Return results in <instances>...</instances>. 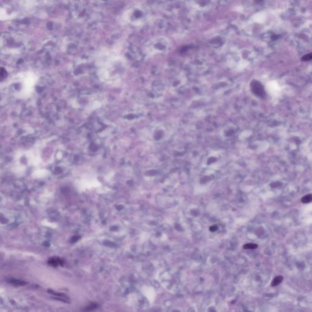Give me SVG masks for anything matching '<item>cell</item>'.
Returning <instances> with one entry per match:
<instances>
[{"instance_id":"1","label":"cell","mask_w":312,"mask_h":312,"mask_svg":"<svg viewBox=\"0 0 312 312\" xmlns=\"http://www.w3.org/2000/svg\"><path fill=\"white\" fill-rule=\"evenodd\" d=\"M251 87L252 90L256 95H258V96H260V95L263 96L264 91H263L262 86L260 84L259 82H258L257 81H252L251 84Z\"/></svg>"},{"instance_id":"2","label":"cell","mask_w":312,"mask_h":312,"mask_svg":"<svg viewBox=\"0 0 312 312\" xmlns=\"http://www.w3.org/2000/svg\"><path fill=\"white\" fill-rule=\"evenodd\" d=\"M8 74L6 70L3 67H0V82H3L7 78Z\"/></svg>"},{"instance_id":"3","label":"cell","mask_w":312,"mask_h":312,"mask_svg":"<svg viewBox=\"0 0 312 312\" xmlns=\"http://www.w3.org/2000/svg\"><path fill=\"white\" fill-rule=\"evenodd\" d=\"M283 279V277L282 276H277L274 279V280L273 281H272L271 282V286H276L277 285H279L280 283H281L282 282Z\"/></svg>"},{"instance_id":"4","label":"cell","mask_w":312,"mask_h":312,"mask_svg":"<svg viewBox=\"0 0 312 312\" xmlns=\"http://www.w3.org/2000/svg\"><path fill=\"white\" fill-rule=\"evenodd\" d=\"M258 248V245L255 243H247L243 246L244 249H255Z\"/></svg>"},{"instance_id":"5","label":"cell","mask_w":312,"mask_h":312,"mask_svg":"<svg viewBox=\"0 0 312 312\" xmlns=\"http://www.w3.org/2000/svg\"><path fill=\"white\" fill-rule=\"evenodd\" d=\"M311 199H312L311 195L310 194V195H306V196H303V198L301 199V201H302V203H303L304 204H307V203H309L310 202H311Z\"/></svg>"},{"instance_id":"6","label":"cell","mask_w":312,"mask_h":312,"mask_svg":"<svg viewBox=\"0 0 312 312\" xmlns=\"http://www.w3.org/2000/svg\"><path fill=\"white\" fill-rule=\"evenodd\" d=\"M9 282H11V283H13V284L15 285H23L25 284L24 282H21L19 281H16V280H11Z\"/></svg>"},{"instance_id":"7","label":"cell","mask_w":312,"mask_h":312,"mask_svg":"<svg viewBox=\"0 0 312 312\" xmlns=\"http://www.w3.org/2000/svg\"><path fill=\"white\" fill-rule=\"evenodd\" d=\"M311 57H312L311 54H309L307 55H305V56H303V57L302 58V61H310V60H311Z\"/></svg>"},{"instance_id":"8","label":"cell","mask_w":312,"mask_h":312,"mask_svg":"<svg viewBox=\"0 0 312 312\" xmlns=\"http://www.w3.org/2000/svg\"><path fill=\"white\" fill-rule=\"evenodd\" d=\"M209 229H210V231L212 232H215V231H217L218 227L216 226H212L210 227L209 228Z\"/></svg>"}]
</instances>
